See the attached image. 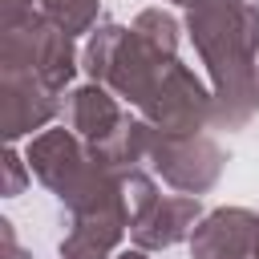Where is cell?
Segmentation results:
<instances>
[{
	"label": "cell",
	"instance_id": "6da1fadb",
	"mask_svg": "<svg viewBox=\"0 0 259 259\" xmlns=\"http://www.w3.org/2000/svg\"><path fill=\"white\" fill-rule=\"evenodd\" d=\"M186 32L210 73L219 130H243L259 113V4L255 0H202L186 8Z\"/></svg>",
	"mask_w": 259,
	"mask_h": 259
},
{
	"label": "cell",
	"instance_id": "7a4b0ae2",
	"mask_svg": "<svg viewBox=\"0 0 259 259\" xmlns=\"http://www.w3.org/2000/svg\"><path fill=\"white\" fill-rule=\"evenodd\" d=\"M178 57H166L158 49H150L134 28L125 24H97L89 32V45L81 53V69L105 85L113 97L130 101V105H146L150 89L158 85V77L166 73V65Z\"/></svg>",
	"mask_w": 259,
	"mask_h": 259
},
{
	"label": "cell",
	"instance_id": "3957f363",
	"mask_svg": "<svg viewBox=\"0 0 259 259\" xmlns=\"http://www.w3.org/2000/svg\"><path fill=\"white\" fill-rule=\"evenodd\" d=\"M77 69H81V57L73 36L61 32L40 8L24 20L0 24V73H28L61 93Z\"/></svg>",
	"mask_w": 259,
	"mask_h": 259
},
{
	"label": "cell",
	"instance_id": "277c9868",
	"mask_svg": "<svg viewBox=\"0 0 259 259\" xmlns=\"http://www.w3.org/2000/svg\"><path fill=\"white\" fill-rule=\"evenodd\" d=\"M146 162L154 166V174L166 186L198 198V194H206L223 178L227 154H223L219 142H210L202 134H162V130H150Z\"/></svg>",
	"mask_w": 259,
	"mask_h": 259
},
{
	"label": "cell",
	"instance_id": "5b68a950",
	"mask_svg": "<svg viewBox=\"0 0 259 259\" xmlns=\"http://www.w3.org/2000/svg\"><path fill=\"white\" fill-rule=\"evenodd\" d=\"M210 117H214V97L182 61L166 65V73L158 77V85L142 105V121H150L162 134H198L202 125H210Z\"/></svg>",
	"mask_w": 259,
	"mask_h": 259
},
{
	"label": "cell",
	"instance_id": "8992f818",
	"mask_svg": "<svg viewBox=\"0 0 259 259\" xmlns=\"http://www.w3.org/2000/svg\"><path fill=\"white\" fill-rule=\"evenodd\" d=\"M194 259H259V214L247 206H219L202 214L190 235Z\"/></svg>",
	"mask_w": 259,
	"mask_h": 259
},
{
	"label": "cell",
	"instance_id": "52a82bcc",
	"mask_svg": "<svg viewBox=\"0 0 259 259\" xmlns=\"http://www.w3.org/2000/svg\"><path fill=\"white\" fill-rule=\"evenodd\" d=\"M61 101L57 89H49L40 77L28 73H0V130L8 142L49 125L57 117Z\"/></svg>",
	"mask_w": 259,
	"mask_h": 259
},
{
	"label": "cell",
	"instance_id": "ba28073f",
	"mask_svg": "<svg viewBox=\"0 0 259 259\" xmlns=\"http://www.w3.org/2000/svg\"><path fill=\"white\" fill-rule=\"evenodd\" d=\"M202 223V206L194 194H170V198H158L134 227V243L138 251H162V247H174L182 239L194 235V227Z\"/></svg>",
	"mask_w": 259,
	"mask_h": 259
},
{
	"label": "cell",
	"instance_id": "9c48e42d",
	"mask_svg": "<svg viewBox=\"0 0 259 259\" xmlns=\"http://www.w3.org/2000/svg\"><path fill=\"white\" fill-rule=\"evenodd\" d=\"M130 231V206H105L89 214H73L61 239V259H113V247Z\"/></svg>",
	"mask_w": 259,
	"mask_h": 259
},
{
	"label": "cell",
	"instance_id": "30bf717a",
	"mask_svg": "<svg viewBox=\"0 0 259 259\" xmlns=\"http://www.w3.org/2000/svg\"><path fill=\"white\" fill-rule=\"evenodd\" d=\"M65 117H69V130H73L89 150H97V146H105L109 138H117V130L130 121V117L121 113L117 97H113L105 85H97V81L77 85V89L69 93Z\"/></svg>",
	"mask_w": 259,
	"mask_h": 259
},
{
	"label": "cell",
	"instance_id": "8fae6325",
	"mask_svg": "<svg viewBox=\"0 0 259 259\" xmlns=\"http://www.w3.org/2000/svg\"><path fill=\"white\" fill-rule=\"evenodd\" d=\"M36 8L69 36H81V32H93L97 28V12H101V0H36Z\"/></svg>",
	"mask_w": 259,
	"mask_h": 259
},
{
	"label": "cell",
	"instance_id": "7c38bea8",
	"mask_svg": "<svg viewBox=\"0 0 259 259\" xmlns=\"http://www.w3.org/2000/svg\"><path fill=\"white\" fill-rule=\"evenodd\" d=\"M150 49H158V53H166V57H178V20L170 16V12H162V8H146V12H138L134 16V24H130Z\"/></svg>",
	"mask_w": 259,
	"mask_h": 259
},
{
	"label": "cell",
	"instance_id": "4fadbf2b",
	"mask_svg": "<svg viewBox=\"0 0 259 259\" xmlns=\"http://www.w3.org/2000/svg\"><path fill=\"white\" fill-rule=\"evenodd\" d=\"M121 194H125V206H130V227L162 198L158 194V186H154V178L142 170V166H134V170H125V178H121Z\"/></svg>",
	"mask_w": 259,
	"mask_h": 259
},
{
	"label": "cell",
	"instance_id": "5bb4252c",
	"mask_svg": "<svg viewBox=\"0 0 259 259\" xmlns=\"http://www.w3.org/2000/svg\"><path fill=\"white\" fill-rule=\"evenodd\" d=\"M28 158H20L16 150H8L4 154V198H16L20 190H24V182H28Z\"/></svg>",
	"mask_w": 259,
	"mask_h": 259
},
{
	"label": "cell",
	"instance_id": "9a60e30c",
	"mask_svg": "<svg viewBox=\"0 0 259 259\" xmlns=\"http://www.w3.org/2000/svg\"><path fill=\"white\" fill-rule=\"evenodd\" d=\"M0 239H4V259H28V251L16 243V231L8 219H0Z\"/></svg>",
	"mask_w": 259,
	"mask_h": 259
},
{
	"label": "cell",
	"instance_id": "2e32d148",
	"mask_svg": "<svg viewBox=\"0 0 259 259\" xmlns=\"http://www.w3.org/2000/svg\"><path fill=\"white\" fill-rule=\"evenodd\" d=\"M36 8H32V0H4V24H12V20H24V16H32Z\"/></svg>",
	"mask_w": 259,
	"mask_h": 259
},
{
	"label": "cell",
	"instance_id": "e0dca14e",
	"mask_svg": "<svg viewBox=\"0 0 259 259\" xmlns=\"http://www.w3.org/2000/svg\"><path fill=\"white\" fill-rule=\"evenodd\" d=\"M113 259H150L146 251H121V255H113Z\"/></svg>",
	"mask_w": 259,
	"mask_h": 259
},
{
	"label": "cell",
	"instance_id": "ac0fdd59",
	"mask_svg": "<svg viewBox=\"0 0 259 259\" xmlns=\"http://www.w3.org/2000/svg\"><path fill=\"white\" fill-rule=\"evenodd\" d=\"M170 4H182V8H194V4H202V0H170Z\"/></svg>",
	"mask_w": 259,
	"mask_h": 259
},
{
	"label": "cell",
	"instance_id": "d6986e66",
	"mask_svg": "<svg viewBox=\"0 0 259 259\" xmlns=\"http://www.w3.org/2000/svg\"><path fill=\"white\" fill-rule=\"evenodd\" d=\"M255 4H259V0H255Z\"/></svg>",
	"mask_w": 259,
	"mask_h": 259
}]
</instances>
